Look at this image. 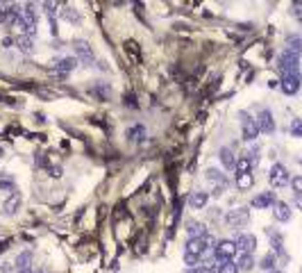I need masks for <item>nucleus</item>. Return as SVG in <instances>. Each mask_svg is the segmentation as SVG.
I'll list each match as a JSON object with an SVG mask.
<instances>
[{
    "instance_id": "nucleus-1",
    "label": "nucleus",
    "mask_w": 302,
    "mask_h": 273,
    "mask_svg": "<svg viewBox=\"0 0 302 273\" xmlns=\"http://www.w3.org/2000/svg\"><path fill=\"white\" fill-rule=\"evenodd\" d=\"M277 68L282 71V75H300V55L284 50L277 60Z\"/></svg>"
},
{
    "instance_id": "nucleus-2",
    "label": "nucleus",
    "mask_w": 302,
    "mask_h": 273,
    "mask_svg": "<svg viewBox=\"0 0 302 273\" xmlns=\"http://www.w3.org/2000/svg\"><path fill=\"white\" fill-rule=\"evenodd\" d=\"M239 255V248L234 244V239H221L214 248V260L216 262H225V260H234Z\"/></svg>"
},
{
    "instance_id": "nucleus-3",
    "label": "nucleus",
    "mask_w": 302,
    "mask_h": 273,
    "mask_svg": "<svg viewBox=\"0 0 302 273\" xmlns=\"http://www.w3.org/2000/svg\"><path fill=\"white\" fill-rule=\"evenodd\" d=\"M268 182H270V187H275V189H282V187L289 185L291 178H289L286 167H284V164H273L268 171Z\"/></svg>"
},
{
    "instance_id": "nucleus-4",
    "label": "nucleus",
    "mask_w": 302,
    "mask_h": 273,
    "mask_svg": "<svg viewBox=\"0 0 302 273\" xmlns=\"http://www.w3.org/2000/svg\"><path fill=\"white\" fill-rule=\"evenodd\" d=\"M241 116V126H243V141H255L259 137V126H257V119H250L245 112L239 114Z\"/></svg>"
},
{
    "instance_id": "nucleus-5",
    "label": "nucleus",
    "mask_w": 302,
    "mask_h": 273,
    "mask_svg": "<svg viewBox=\"0 0 302 273\" xmlns=\"http://www.w3.org/2000/svg\"><path fill=\"white\" fill-rule=\"evenodd\" d=\"M234 244H237L239 248V253H248L252 255L257 251V237L255 234H250V232H241L234 237Z\"/></svg>"
},
{
    "instance_id": "nucleus-6",
    "label": "nucleus",
    "mask_w": 302,
    "mask_h": 273,
    "mask_svg": "<svg viewBox=\"0 0 302 273\" xmlns=\"http://www.w3.org/2000/svg\"><path fill=\"white\" fill-rule=\"evenodd\" d=\"M225 221H227V226L230 228H243V226H248L250 212L245 210V207H237V210H232V212L225 216Z\"/></svg>"
},
{
    "instance_id": "nucleus-7",
    "label": "nucleus",
    "mask_w": 302,
    "mask_h": 273,
    "mask_svg": "<svg viewBox=\"0 0 302 273\" xmlns=\"http://www.w3.org/2000/svg\"><path fill=\"white\" fill-rule=\"evenodd\" d=\"M302 87V75H282L280 80V89H282L286 96H296Z\"/></svg>"
},
{
    "instance_id": "nucleus-8",
    "label": "nucleus",
    "mask_w": 302,
    "mask_h": 273,
    "mask_svg": "<svg viewBox=\"0 0 302 273\" xmlns=\"http://www.w3.org/2000/svg\"><path fill=\"white\" fill-rule=\"evenodd\" d=\"M257 126H259V132H263V134L275 132V119H273V112H270V109H262L259 116H257Z\"/></svg>"
},
{
    "instance_id": "nucleus-9",
    "label": "nucleus",
    "mask_w": 302,
    "mask_h": 273,
    "mask_svg": "<svg viewBox=\"0 0 302 273\" xmlns=\"http://www.w3.org/2000/svg\"><path fill=\"white\" fill-rule=\"evenodd\" d=\"M275 203H277L275 191H263L252 198V207H255V210H266V207H273Z\"/></svg>"
},
{
    "instance_id": "nucleus-10",
    "label": "nucleus",
    "mask_w": 302,
    "mask_h": 273,
    "mask_svg": "<svg viewBox=\"0 0 302 273\" xmlns=\"http://www.w3.org/2000/svg\"><path fill=\"white\" fill-rule=\"evenodd\" d=\"M186 255H196V257H202L204 262V255H207V248H204V241L202 239H189L186 241V248H184Z\"/></svg>"
},
{
    "instance_id": "nucleus-11",
    "label": "nucleus",
    "mask_w": 302,
    "mask_h": 273,
    "mask_svg": "<svg viewBox=\"0 0 302 273\" xmlns=\"http://www.w3.org/2000/svg\"><path fill=\"white\" fill-rule=\"evenodd\" d=\"M273 216H275V221H280V223H286V221L291 219V207H289V203L277 200L275 205H273Z\"/></svg>"
},
{
    "instance_id": "nucleus-12",
    "label": "nucleus",
    "mask_w": 302,
    "mask_h": 273,
    "mask_svg": "<svg viewBox=\"0 0 302 273\" xmlns=\"http://www.w3.org/2000/svg\"><path fill=\"white\" fill-rule=\"evenodd\" d=\"M75 68H78V57H64L61 62H57L55 73L66 75V73H71V71H75Z\"/></svg>"
},
{
    "instance_id": "nucleus-13",
    "label": "nucleus",
    "mask_w": 302,
    "mask_h": 273,
    "mask_svg": "<svg viewBox=\"0 0 302 273\" xmlns=\"http://www.w3.org/2000/svg\"><path fill=\"white\" fill-rule=\"evenodd\" d=\"M75 53H78V57L84 64H91L93 62V50L89 48V43H84V41H75Z\"/></svg>"
},
{
    "instance_id": "nucleus-14",
    "label": "nucleus",
    "mask_w": 302,
    "mask_h": 273,
    "mask_svg": "<svg viewBox=\"0 0 302 273\" xmlns=\"http://www.w3.org/2000/svg\"><path fill=\"white\" fill-rule=\"evenodd\" d=\"M145 137H148V130H145L143 126H132L130 130H127V139H130L132 144H143Z\"/></svg>"
},
{
    "instance_id": "nucleus-15",
    "label": "nucleus",
    "mask_w": 302,
    "mask_h": 273,
    "mask_svg": "<svg viewBox=\"0 0 302 273\" xmlns=\"http://www.w3.org/2000/svg\"><path fill=\"white\" fill-rule=\"evenodd\" d=\"M218 157H221V162H223V167L227 168V171H234V167H237V157H234V153H232L230 148H221Z\"/></svg>"
},
{
    "instance_id": "nucleus-16",
    "label": "nucleus",
    "mask_w": 302,
    "mask_h": 273,
    "mask_svg": "<svg viewBox=\"0 0 302 273\" xmlns=\"http://www.w3.org/2000/svg\"><path fill=\"white\" fill-rule=\"evenodd\" d=\"M207 200H209V196L204 191H193L189 198V205L193 207V210H202V207L207 205Z\"/></svg>"
},
{
    "instance_id": "nucleus-17",
    "label": "nucleus",
    "mask_w": 302,
    "mask_h": 273,
    "mask_svg": "<svg viewBox=\"0 0 302 273\" xmlns=\"http://www.w3.org/2000/svg\"><path fill=\"white\" fill-rule=\"evenodd\" d=\"M186 232H189V239H202L204 234H207V228L202 223H196V221H191L189 228H186Z\"/></svg>"
},
{
    "instance_id": "nucleus-18",
    "label": "nucleus",
    "mask_w": 302,
    "mask_h": 273,
    "mask_svg": "<svg viewBox=\"0 0 302 273\" xmlns=\"http://www.w3.org/2000/svg\"><path fill=\"white\" fill-rule=\"evenodd\" d=\"M234 262H237L239 271H250V269L255 267V257H252V255H248V253H239Z\"/></svg>"
},
{
    "instance_id": "nucleus-19",
    "label": "nucleus",
    "mask_w": 302,
    "mask_h": 273,
    "mask_svg": "<svg viewBox=\"0 0 302 273\" xmlns=\"http://www.w3.org/2000/svg\"><path fill=\"white\" fill-rule=\"evenodd\" d=\"M284 50H289V53H293V55H302V37L291 34L289 39H286V48H284Z\"/></svg>"
},
{
    "instance_id": "nucleus-20",
    "label": "nucleus",
    "mask_w": 302,
    "mask_h": 273,
    "mask_svg": "<svg viewBox=\"0 0 302 273\" xmlns=\"http://www.w3.org/2000/svg\"><path fill=\"white\" fill-rule=\"evenodd\" d=\"M16 48H19L20 53L30 55L34 50V43H32V37L30 34H25V37H16Z\"/></svg>"
},
{
    "instance_id": "nucleus-21",
    "label": "nucleus",
    "mask_w": 302,
    "mask_h": 273,
    "mask_svg": "<svg viewBox=\"0 0 302 273\" xmlns=\"http://www.w3.org/2000/svg\"><path fill=\"white\" fill-rule=\"evenodd\" d=\"M237 187L241 189V191H245V189H250V187L255 185V175L252 173H241V175H237Z\"/></svg>"
},
{
    "instance_id": "nucleus-22",
    "label": "nucleus",
    "mask_w": 302,
    "mask_h": 273,
    "mask_svg": "<svg viewBox=\"0 0 302 273\" xmlns=\"http://www.w3.org/2000/svg\"><path fill=\"white\" fill-rule=\"evenodd\" d=\"M19 207H20V193H12V196H9V200L5 203V214H9V216H12V214H16V210H19Z\"/></svg>"
},
{
    "instance_id": "nucleus-23",
    "label": "nucleus",
    "mask_w": 302,
    "mask_h": 273,
    "mask_svg": "<svg viewBox=\"0 0 302 273\" xmlns=\"http://www.w3.org/2000/svg\"><path fill=\"white\" fill-rule=\"evenodd\" d=\"M234 173H237V175H241V173H252V164H250L248 157H241V160H237Z\"/></svg>"
},
{
    "instance_id": "nucleus-24",
    "label": "nucleus",
    "mask_w": 302,
    "mask_h": 273,
    "mask_svg": "<svg viewBox=\"0 0 302 273\" xmlns=\"http://www.w3.org/2000/svg\"><path fill=\"white\" fill-rule=\"evenodd\" d=\"M30 262H32V253H20L16 257V269L19 271H27L30 269Z\"/></svg>"
},
{
    "instance_id": "nucleus-25",
    "label": "nucleus",
    "mask_w": 302,
    "mask_h": 273,
    "mask_svg": "<svg viewBox=\"0 0 302 273\" xmlns=\"http://www.w3.org/2000/svg\"><path fill=\"white\" fill-rule=\"evenodd\" d=\"M207 180L218 182V185H221V187H225V185H227V178H225V175L221 173V171H216V168H209V171H207Z\"/></svg>"
},
{
    "instance_id": "nucleus-26",
    "label": "nucleus",
    "mask_w": 302,
    "mask_h": 273,
    "mask_svg": "<svg viewBox=\"0 0 302 273\" xmlns=\"http://www.w3.org/2000/svg\"><path fill=\"white\" fill-rule=\"evenodd\" d=\"M216 273H239V267L234 260H225L218 264V271Z\"/></svg>"
},
{
    "instance_id": "nucleus-27",
    "label": "nucleus",
    "mask_w": 302,
    "mask_h": 273,
    "mask_svg": "<svg viewBox=\"0 0 302 273\" xmlns=\"http://www.w3.org/2000/svg\"><path fill=\"white\" fill-rule=\"evenodd\" d=\"M275 253H268V255H263V260L259 262V267L263 269V271L268 273V271H273V269H275Z\"/></svg>"
},
{
    "instance_id": "nucleus-28",
    "label": "nucleus",
    "mask_w": 302,
    "mask_h": 273,
    "mask_svg": "<svg viewBox=\"0 0 302 273\" xmlns=\"http://www.w3.org/2000/svg\"><path fill=\"white\" fill-rule=\"evenodd\" d=\"M291 137H298V139H302V119H293L291 121Z\"/></svg>"
},
{
    "instance_id": "nucleus-29",
    "label": "nucleus",
    "mask_w": 302,
    "mask_h": 273,
    "mask_svg": "<svg viewBox=\"0 0 302 273\" xmlns=\"http://www.w3.org/2000/svg\"><path fill=\"white\" fill-rule=\"evenodd\" d=\"M5 189H14V178L7 173H0V191H5Z\"/></svg>"
},
{
    "instance_id": "nucleus-30",
    "label": "nucleus",
    "mask_w": 302,
    "mask_h": 273,
    "mask_svg": "<svg viewBox=\"0 0 302 273\" xmlns=\"http://www.w3.org/2000/svg\"><path fill=\"white\" fill-rule=\"evenodd\" d=\"M291 187H293L296 196H302V175H296V178H291Z\"/></svg>"
},
{
    "instance_id": "nucleus-31",
    "label": "nucleus",
    "mask_w": 302,
    "mask_h": 273,
    "mask_svg": "<svg viewBox=\"0 0 302 273\" xmlns=\"http://www.w3.org/2000/svg\"><path fill=\"white\" fill-rule=\"evenodd\" d=\"M61 16H64L66 21H75V23H78V21H80L78 12H73V9H64V12H61Z\"/></svg>"
},
{
    "instance_id": "nucleus-32",
    "label": "nucleus",
    "mask_w": 302,
    "mask_h": 273,
    "mask_svg": "<svg viewBox=\"0 0 302 273\" xmlns=\"http://www.w3.org/2000/svg\"><path fill=\"white\" fill-rule=\"evenodd\" d=\"M50 175H55V178H61V167H50Z\"/></svg>"
},
{
    "instance_id": "nucleus-33",
    "label": "nucleus",
    "mask_w": 302,
    "mask_h": 273,
    "mask_svg": "<svg viewBox=\"0 0 302 273\" xmlns=\"http://www.w3.org/2000/svg\"><path fill=\"white\" fill-rule=\"evenodd\" d=\"M184 273H207V271H204L202 267H196V269H186Z\"/></svg>"
},
{
    "instance_id": "nucleus-34",
    "label": "nucleus",
    "mask_w": 302,
    "mask_h": 273,
    "mask_svg": "<svg viewBox=\"0 0 302 273\" xmlns=\"http://www.w3.org/2000/svg\"><path fill=\"white\" fill-rule=\"evenodd\" d=\"M296 205L302 210V196H296Z\"/></svg>"
},
{
    "instance_id": "nucleus-35",
    "label": "nucleus",
    "mask_w": 302,
    "mask_h": 273,
    "mask_svg": "<svg viewBox=\"0 0 302 273\" xmlns=\"http://www.w3.org/2000/svg\"><path fill=\"white\" fill-rule=\"evenodd\" d=\"M268 273H282V271H277V269H273V271H268Z\"/></svg>"
},
{
    "instance_id": "nucleus-36",
    "label": "nucleus",
    "mask_w": 302,
    "mask_h": 273,
    "mask_svg": "<svg viewBox=\"0 0 302 273\" xmlns=\"http://www.w3.org/2000/svg\"><path fill=\"white\" fill-rule=\"evenodd\" d=\"M19 273H32V271H30V269H27V271H19Z\"/></svg>"
}]
</instances>
